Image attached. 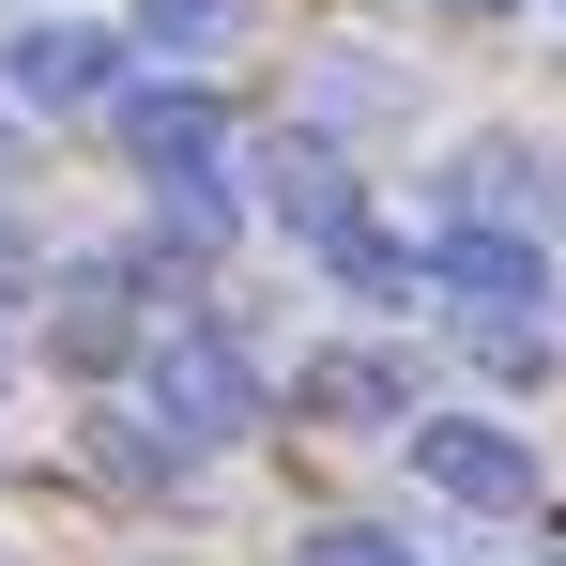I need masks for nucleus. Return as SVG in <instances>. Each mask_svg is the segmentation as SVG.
I'll list each match as a JSON object with an SVG mask.
<instances>
[{"mask_svg":"<svg viewBox=\"0 0 566 566\" xmlns=\"http://www.w3.org/2000/svg\"><path fill=\"white\" fill-rule=\"evenodd\" d=\"M138 382H154V413H169V444H230V429H261V368H245V337L230 322H154L138 337Z\"/></svg>","mask_w":566,"mask_h":566,"instance_id":"f257e3e1","label":"nucleus"},{"mask_svg":"<svg viewBox=\"0 0 566 566\" xmlns=\"http://www.w3.org/2000/svg\"><path fill=\"white\" fill-rule=\"evenodd\" d=\"M413 291H444L460 337H552V261L521 230H429L413 245Z\"/></svg>","mask_w":566,"mask_h":566,"instance_id":"f03ea898","label":"nucleus"},{"mask_svg":"<svg viewBox=\"0 0 566 566\" xmlns=\"http://www.w3.org/2000/svg\"><path fill=\"white\" fill-rule=\"evenodd\" d=\"M413 474H429L444 505H474V521H521V505H536V444L490 429V413H413Z\"/></svg>","mask_w":566,"mask_h":566,"instance_id":"7ed1b4c3","label":"nucleus"},{"mask_svg":"<svg viewBox=\"0 0 566 566\" xmlns=\"http://www.w3.org/2000/svg\"><path fill=\"white\" fill-rule=\"evenodd\" d=\"M107 93H123V31H93V15L0 31V107H107Z\"/></svg>","mask_w":566,"mask_h":566,"instance_id":"20e7f679","label":"nucleus"},{"mask_svg":"<svg viewBox=\"0 0 566 566\" xmlns=\"http://www.w3.org/2000/svg\"><path fill=\"white\" fill-rule=\"evenodd\" d=\"M46 291V353L62 368H123L154 322H138V261H62V276H31Z\"/></svg>","mask_w":566,"mask_h":566,"instance_id":"39448f33","label":"nucleus"},{"mask_svg":"<svg viewBox=\"0 0 566 566\" xmlns=\"http://www.w3.org/2000/svg\"><path fill=\"white\" fill-rule=\"evenodd\" d=\"M444 199H460V230H521V245H536V230L566 214V169L521 154V138H474L460 169H444Z\"/></svg>","mask_w":566,"mask_h":566,"instance_id":"423d86ee","label":"nucleus"},{"mask_svg":"<svg viewBox=\"0 0 566 566\" xmlns=\"http://www.w3.org/2000/svg\"><path fill=\"white\" fill-rule=\"evenodd\" d=\"M276 230L306 245V261H353V245H368V185H353L322 138H291L276 154Z\"/></svg>","mask_w":566,"mask_h":566,"instance_id":"0eeeda50","label":"nucleus"},{"mask_svg":"<svg viewBox=\"0 0 566 566\" xmlns=\"http://www.w3.org/2000/svg\"><path fill=\"white\" fill-rule=\"evenodd\" d=\"M123 154H138L154 185H199V169L230 154V107L199 93V77H169V93H123Z\"/></svg>","mask_w":566,"mask_h":566,"instance_id":"6e6552de","label":"nucleus"},{"mask_svg":"<svg viewBox=\"0 0 566 566\" xmlns=\"http://www.w3.org/2000/svg\"><path fill=\"white\" fill-rule=\"evenodd\" d=\"M291 398H306L322 429H398V413H413V368H398V353H306Z\"/></svg>","mask_w":566,"mask_h":566,"instance_id":"1a4fd4ad","label":"nucleus"},{"mask_svg":"<svg viewBox=\"0 0 566 566\" xmlns=\"http://www.w3.org/2000/svg\"><path fill=\"white\" fill-rule=\"evenodd\" d=\"M138 15V46H169V62H214L230 31H245V0H123Z\"/></svg>","mask_w":566,"mask_h":566,"instance_id":"9d476101","label":"nucleus"},{"mask_svg":"<svg viewBox=\"0 0 566 566\" xmlns=\"http://www.w3.org/2000/svg\"><path fill=\"white\" fill-rule=\"evenodd\" d=\"M154 245L214 261V245H230V185H214V169H199V185H154Z\"/></svg>","mask_w":566,"mask_h":566,"instance_id":"9b49d317","label":"nucleus"},{"mask_svg":"<svg viewBox=\"0 0 566 566\" xmlns=\"http://www.w3.org/2000/svg\"><path fill=\"white\" fill-rule=\"evenodd\" d=\"M291 566H413V536H382V521H322Z\"/></svg>","mask_w":566,"mask_h":566,"instance_id":"f8f14e48","label":"nucleus"},{"mask_svg":"<svg viewBox=\"0 0 566 566\" xmlns=\"http://www.w3.org/2000/svg\"><path fill=\"white\" fill-rule=\"evenodd\" d=\"M31 276H46V261H31V245H15V230H0V291H31Z\"/></svg>","mask_w":566,"mask_h":566,"instance_id":"ddd939ff","label":"nucleus"},{"mask_svg":"<svg viewBox=\"0 0 566 566\" xmlns=\"http://www.w3.org/2000/svg\"><path fill=\"white\" fill-rule=\"evenodd\" d=\"M429 15H505V0H429Z\"/></svg>","mask_w":566,"mask_h":566,"instance_id":"4468645a","label":"nucleus"},{"mask_svg":"<svg viewBox=\"0 0 566 566\" xmlns=\"http://www.w3.org/2000/svg\"><path fill=\"white\" fill-rule=\"evenodd\" d=\"M0 169H15V107H0Z\"/></svg>","mask_w":566,"mask_h":566,"instance_id":"2eb2a0df","label":"nucleus"},{"mask_svg":"<svg viewBox=\"0 0 566 566\" xmlns=\"http://www.w3.org/2000/svg\"><path fill=\"white\" fill-rule=\"evenodd\" d=\"M0 382H15V353H0Z\"/></svg>","mask_w":566,"mask_h":566,"instance_id":"dca6fc26","label":"nucleus"}]
</instances>
